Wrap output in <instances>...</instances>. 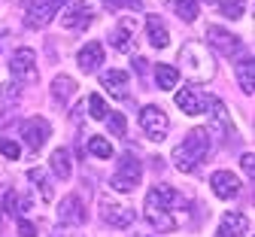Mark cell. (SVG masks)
Wrapping results in <instances>:
<instances>
[{
    "label": "cell",
    "mask_w": 255,
    "mask_h": 237,
    "mask_svg": "<svg viewBox=\"0 0 255 237\" xmlns=\"http://www.w3.org/2000/svg\"><path fill=\"white\" fill-rule=\"evenodd\" d=\"M219 9L225 12L228 18H240V15H243V0H222Z\"/></svg>",
    "instance_id": "31"
},
{
    "label": "cell",
    "mask_w": 255,
    "mask_h": 237,
    "mask_svg": "<svg viewBox=\"0 0 255 237\" xmlns=\"http://www.w3.org/2000/svg\"><path fill=\"white\" fill-rule=\"evenodd\" d=\"M18 213H30V201L27 198H18Z\"/></svg>",
    "instance_id": "36"
},
{
    "label": "cell",
    "mask_w": 255,
    "mask_h": 237,
    "mask_svg": "<svg viewBox=\"0 0 255 237\" xmlns=\"http://www.w3.org/2000/svg\"><path fill=\"white\" fill-rule=\"evenodd\" d=\"M176 107L185 113V116H201V113H207V104H210V94H201L195 85H185V88H179L176 91Z\"/></svg>",
    "instance_id": "7"
},
{
    "label": "cell",
    "mask_w": 255,
    "mask_h": 237,
    "mask_svg": "<svg viewBox=\"0 0 255 237\" xmlns=\"http://www.w3.org/2000/svg\"><path fill=\"white\" fill-rule=\"evenodd\" d=\"M0 94H3V100H15L21 94V85L18 82H9V85H3V91H0Z\"/></svg>",
    "instance_id": "33"
},
{
    "label": "cell",
    "mask_w": 255,
    "mask_h": 237,
    "mask_svg": "<svg viewBox=\"0 0 255 237\" xmlns=\"http://www.w3.org/2000/svg\"><path fill=\"white\" fill-rule=\"evenodd\" d=\"M73 94H76V79H73V76H55V82H52V97H55V104L67 107Z\"/></svg>",
    "instance_id": "20"
},
{
    "label": "cell",
    "mask_w": 255,
    "mask_h": 237,
    "mask_svg": "<svg viewBox=\"0 0 255 237\" xmlns=\"http://www.w3.org/2000/svg\"><path fill=\"white\" fill-rule=\"evenodd\" d=\"M34 49H15L9 58V73L15 79H34Z\"/></svg>",
    "instance_id": "14"
},
{
    "label": "cell",
    "mask_w": 255,
    "mask_h": 237,
    "mask_svg": "<svg viewBox=\"0 0 255 237\" xmlns=\"http://www.w3.org/2000/svg\"><path fill=\"white\" fill-rule=\"evenodd\" d=\"M113 46L119 49V52H131L134 49V21L131 18H122L119 24H116V30H113Z\"/></svg>",
    "instance_id": "19"
},
{
    "label": "cell",
    "mask_w": 255,
    "mask_h": 237,
    "mask_svg": "<svg viewBox=\"0 0 255 237\" xmlns=\"http://www.w3.org/2000/svg\"><path fill=\"white\" fill-rule=\"evenodd\" d=\"M252 73H255V61H252V55H243L240 64H237V82H240L243 94H249V97L255 91V76Z\"/></svg>",
    "instance_id": "21"
},
{
    "label": "cell",
    "mask_w": 255,
    "mask_h": 237,
    "mask_svg": "<svg viewBox=\"0 0 255 237\" xmlns=\"http://www.w3.org/2000/svg\"><path fill=\"white\" fill-rule=\"evenodd\" d=\"M207 40H210V46L219 49L222 55H237V52L243 49V43L234 37V33L225 30V27H219V24H210V27H207Z\"/></svg>",
    "instance_id": "11"
},
{
    "label": "cell",
    "mask_w": 255,
    "mask_h": 237,
    "mask_svg": "<svg viewBox=\"0 0 255 237\" xmlns=\"http://www.w3.org/2000/svg\"><path fill=\"white\" fill-rule=\"evenodd\" d=\"M61 9V0H27V27H43L55 18V12Z\"/></svg>",
    "instance_id": "8"
},
{
    "label": "cell",
    "mask_w": 255,
    "mask_h": 237,
    "mask_svg": "<svg viewBox=\"0 0 255 237\" xmlns=\"http://www.w3.org/2000/svg\"><path fill=\"white\" fill-rule=\"evenodd\" d=\"M173 9H176V15L182 21H195L198 12H201V3L198 0H173Z\"/></svg>",
    "instance_id": "26"
},
{
    "label": "cell",
    "mask_w": 255,
    "mask_h": 237,
    "mask_svg": "<svg viewBox=\"0 0 255 237\" xmlns=\"http://www.w3.org/2000/svg\"><path fill=\"white\" fill-rule=\"evenodd\" d=\"M104 119H107V125H110V131L116 134V137H128V125H125L122 113H107Z\"/></svg>",
    "instance_id": "28"
},
{
    "label": "cell",
    "mask_w": 255,
    "mask_h": 237,
    "mask_svg": "<svg viewBox=\"0 0 255 237\" xmlns=\"http://www.w3.org/2000/svg\"><path fill=\"white\" fill-rule=\"evenodd\" d=\"M58 222L61 225H82L85 222V207H82L79 195L61 198V204H58Z\"/></svg>",
    "instance_id": "12"
},
{
    "label": "cell",
    "mask_w": 255,
    "mask_h": 237,
    "mask_svg": "<svg viewBox=\"0 0 255 237\" xmlns=\"http://www.w3.org/2000/svg\"><path fill=\"white\" fill-rule=\"evenodd\" d=\"M110 9H143V0H107Z\"/></svg>",
    "instance_id": "32"
},
{
    "label": "cell",
    "mask_w": 255,
    "mask_h": 237,
    "mask_svg": "<svg viewBox=\"0 0 255 237\" xmlns=\"http://www.w3.org/2000/svg\"><path fill=\"white\" fill-rule=\"evenodd\" d=\"M18 234H21V237H37V228L21 219V222H18Z\"/></svg>",
    "instance_id": "35"
},
{
    "label": "cell",
    "mask_w": 255,
    "mask_h": 237,
    "mask_svg": "<svg viewBox=\"0 0 255 237\" xmlns=\"http://www.w3.org/2000/svg\"><path fill=\"white\" fill-rule=\"evenodd\" d=\"M210 186H213L216 198H222V201H231V198L240 195V180L231 171H216L213 180H210Z\"/></svg>",
    "instance_id": "13"
},
{
    "label": "cell",
    "mask_w": 255,
    "mask_h": 237,
    "mask_svg": "<svg viewBox=\"0 0 255 237\" xmlns=\"http://www.w3.org/2000/svg\"><path fill=\"white\" fill-rule=\"evenodd\" d=\"M91 18H94V3H91V0H76V3H70L67 9H64L61 24L67 30H76V27L85 30L91 24Z\"/></svg>",
    "instance_id": "5"
},
{
    "label": "cell",
    "mask_w": 255,
    "mask_h": 237,
    "mask_svg": "<svg viewBox=\"0 0 255 237\" xmlns=\"http://www.w3.org/2000/svg\"><path fill=\"white\" fill-rule=\"evenodd\" d=\"M49 134H52V125H49L46 119H40V116H34L30 122L21 125V137H24V143H27L30 152H40Z\"/></svg>",
    "instance_id": "9"
},
{
    "label": "cell",
    "mask_w": 255,
    "mask_h": 237,
    "mask_svg": "<svg viewBox=\"0 0 255 237\" xmlns=\"http://www.w3.org/2000/svg\"><path fill=\"white\" fill-rule=\"evenodd\" d=\"M140 125H143L146 137L152 143H164L167 134H170V122H167V116L158 110V107H143L140 110Z\"/></svg>",
    "instance_id": "4"
},
{
    "label": "cell",
    "mask_w": 255,
    "mask_h": 237,
    "mask_svg": "<svg viewBox=\"0 0 255 237\" xmlns=\"http://www.w3.org/2000/svg\"><path fill=\"white\" fill-rule=\"evenodd\" d=\"M101 82H104V91L116 100H128V73L125 70H107L101 73Z\"/></svg>",
    "instance_id": "15"
},
{
    "label": "cell",
    "mask_w": 255,
    "mask_h": 237,
    "mask_svg": "<svg viewBox=\"0 0 255 237\" xmlns=\"http://www.w3.org/2000/svg\"><path fill=\"white\" fill-rule=\"evenodd\" d=\"M210 158V134L204 128H191L188 137L182 140V146L173 149V161L182 174H191Z\"/></svg>",
    "instance_id": "1"
},
{
    "label": "cell",
    "mask_w": 255,
    "mask_h": 237,
    "mask_svg": "<svg viewBox=\"0 0 255 237\" xmlns=\"http://www.w3.org/2000/svg\"><path fill=\"white\" fill-rule=\"evenodd\" d=\"M0 155L9 158V161H15V158H21V149H18V143H12L9 137H0Z\"/></svg>",
    "instance_id": "30"
},
{
    "label": "cell",
    "mask_w": 255,
    "mask_h": 237,
    "mask_svg": "<svg viewBox=\"0 0 255 237\" xmlns=\"http://www.w3.org/2000/svg\"><path fill=\"white\" fill-rule=\"evenodd\" d=\"M146 33H149L152 49H167L170 46V33H167V24H164L161 15H149L146 18Z\"/></svg>",
    "instance_id": "16"
},
{
    "label": "cell",
    "mask_w": 255,
    "mask_h": 237,
    "mask_svg": "<svg viewBox=\"0 0 255 237\" xmlns=\"http://www.w3.org/2000/svg\"><path fill=\"white\" fill-rule=\"evenodd\" d=\"M179 70L176 67H170V64H158L155 67V79H158V88H164V91H173L176 88V82H179Z\"/></svg>",
    "instance_id": "22"
},
{
    "label": "cell",
    "mask_w": 255,
    "mask_h": 237,
    "mask_svg": "<svg viewBox=\"0 0 255 237\" xmlns=\"http://www.w3.org/2000/svg\"><path fill=\"white\" fill-rule=\"evenodd\" d=\"M88 152H91L94 158H113V155H116L113 143L104 140V137H91V140H88Z\"/></svg>",
    "instance_id": "27"
},
{
    "label": "cell",
    "mask_w": 255,
    "mask_h": 237,
    "mask_svg": "<svg viewBox=\"0 0 255 237\" xmlns=\"http://www.w3.org/2000/svg\"><path fill=\"white\" fill-rule=\"evenodd\" d=\"M146 222H149L155 231H176V225H179L176 213H170V210L161 207V204H155L152 198H146Z\"/></svg>",
    "instance_id": "10"
},
{
    "label": "cell",
    "mask_w": 255,
    "mask_h": 237,
    "mask_svg": "<svg viewBox=\"0 0 255 237\" xmlns=\"http://www.w3.org/2000/svg\"><path fill=\"white\" fill-rule=\"evenodd\" d=\"M140 177H143V171H140L137 155H134V152H125V155L119 158V167H116L110 186H113L116 192H134V189L140 186Z\"/></svg>",
    "instance_id": "3"
},
{
    "label": "cell",
    "mask_w": 255,
    "mask_h": 237,
    "mask_svg": "<svg viewBox=\"0 0 255 237\" xmlns=\"http://www.w3.org/2000/svg\"><path fill=\"white\" fill-rule=\"evenodd\" d=\"M179 70L188 73V76H195L201 82H210L213 73H216V61L207 49H201L198 43H188L182 52H179Z\"/></svg>",
    "instance_id": "2"
},
{
    "label": "cell",
    "mask_w": 255,
    "mask_h": 237,
    "mask_svg": "<svg viewBox=\"0 0 255 237\" xmlns=\"http://www.w3.org/2000/svg\"><path fill=\"white\" fill-rule=\"evenodd\" d=\"M0 40H3V33H0Z\"/></svg>",
    "instance_id": "37"
},
{
    "label": "cell",
    "mask_w": 255,
    "mask_h": 237,
    "mask_svg": "<svg viewBox=\"0 0 255 237\" xmlns=\"http://www.w3.org/2000/svg\"><path fill=\"white\" fill-rule=\"evenodd\" d=\"M207 110H210V116H213V125H216V131H219V134H225V131L231 128V122H228V113H225V104H222L219 97H213V94H210V104H207Z\"/></svg>",
    "instance_id": "23"
},
{
    "label": "cell",
    "mask_w": 255,
    "mask_h": 237,
    "mask_svg": "<svg viewBox=\"0 0 255 237\" xmlns=\"http://www.w3.org/2000/svg\"><path fill=\"white\" fill-rule=\"evenodd\" d=\"M52 171H55L58 180H70L73 164H70V152H67V149H55V152H52Z\"/></svg>",
    "instance_id": "24"
},
{
    "label": "cell",
    "mask_w": 255,
    "mask_h": 237,
    "mask_svg": "<svg viewBox=\"0 0 255 237\" xmlns=\"http://www.w3.org/2000/svg\"><path fill=\"white\" fill-rule=\"evenodd\" d=\"M27 180L34 183L37 189H40V195H43L46 201H52V198H55V189H52V183H49V174L43 171V167H30V171H27Z\"/></svg>",
    "instance_id": "25"
},
{
    "label": "cell",
    "mask_w": 255,
    "mask_h": 237,
    "mask_svg": "<svg viewBox=\"0 0 255 237\" xmlns=\"http://www.w3.org/2000/svg\"><path fill=\"white\" fill-rule=\"evenodd\" d=\"M76 61H79V70H82V73H94V70L104 64V46H101V43H88V46H82Z\"/></svg>",
    "instance_id": "17"
},
{
    "label": "cell",
    "mask_w": 255,
    "mask_h": 237,
    "mask_svg": "<svg viewBox=\"0 0 255 237\" xmlns=\"http://www.w3.org/2000/svg\"><path fill=\"white\" fill-rule=\"evenodd\" d=\"M246 228H249V222L243 213H225L219 222V237H243Z\"/></svg>",
    "instance_id": "18"
},
{
    "label": "cell",
    "mask_w": 255,
    "mask_h": 237,
    "mask_svg": "<svg viewBox=\"0 0 255 237\" xmlns=\"http://www.w3.org/2000/svg\"><path fill=\"white\" fill-rule=\"evenodd\" d=\"M240 167H243V174L252 180V167H255V158H252V152H246V155H240Z\"/></svg>",
    "instance_id": "34"
},
{
    "label": "cell",
    "mask_w": 255,
    "mask_h": 237,
    "mask_svg": "<svg viewBox=\"0 0 255 237\" xmlns=\"http://www.w3.org/2000/svg\"><path fill=\"white\" fill-rule=\"evenodd\" d=\"M101 219L113 228H131L134 225V210L131 207H125V204H116V201L110 198H101Z\"/></svg>",
    "instance_id": "6"
},
{
    "label": "cell",
    "mask_w": 255,
    "mask_h": 237,
    "mask_svg": "<svg viewBox=\"0 0 255 237\" xmlns=\"http://www.w3.org/2000/svg\"><path fill=\"white\" fill-rule=\"evenodd\" d=\"M88 110H91V116L98 119V122H104V116L110 113V110H107V100L98 97V94H91V97H88Z\"/></svg>",
    "instance_id": "29"
}]
</instances>
